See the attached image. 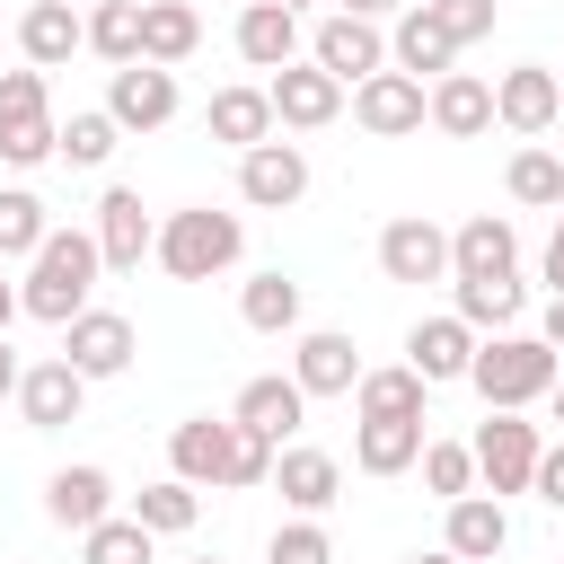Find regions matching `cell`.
<instances>
[{"label":"cell","mask_w":564,"mask_h":564,"mask_svg":"<svg viewBox=\"0 0 564 564\" xmlns=\"http://www.w3.org/2000/svg\"><path fill=\"white\" fill-rule=\"evenodd\" d=\"M97 273H106V256H97V229H53V238L26 256L18 308H26V317H44V326H70V317L88 308Z\"/></svg>","instance_id":"6da1fadb"},{"label":"cell","mask_w":564,"mask_h":564,"mask_svg":"<svg viewBox=\"0 0 564 564\" xmlns=\"http://www.w3.org/2000/svg\"><path fill=\"white\" fill-rule=\"evenodd\" d=\"M555 379H564V361H555L546 335H485L476 370H467V388L485 397V414H529V405L555 397Z\"/></svg>","instance_id":"7a4b0ae2"},{"label":"cell","mask_w":564,"mask_h":564,"mask_svg":"<svg viewBox=\"0 0 564 564\" xmlns=\"http://www.w3.org/2000/svg\"><path fill=\"white\" fill-rule=\"evenodd\" d=\"M238 247H247V220H238V212L185 203V212H167V220H159V264H167L176 282H212V273H229V264H238Z\"/></svg>","instance_id":"3957f363"},{"label":"cell","mask_w":564,"mask_h":564,"mask_svg":"<svg viewBox=\"0 0 564 564\" xmlns=\"http://www.w3.org/2000/svg\"><path fill=\"white\" fill-rule=\"evenodd\" d=\"M467 449H476V494H494V502H502V494H529V485H538L546 432H538L529 414H485Z\"/></svg>","instance_id":"277c9868"},{"label":"cell","mask_w":564,"mask_h":564,"mask_svg":"<svg viewBox=\"0 0 564 564\" xmlns=\"http://www.w3.org/2000/svg\"><path fill=\"white\" fill-rule=\"evenodd\" d=\"M308 62L326 70V79H344V88H361V79H379L388 70V35H379V18H317V35H308Z\"/></svg>","instance_id":"5b68a950"},{"label":"cell","mask_w":564,"mask_h":564,"mask_svg":"<svg viewBox=\"0 0 564 564\" xmlns=\"http://www.w3.org/2000/svg\"><path fill=\"white\" fill-rule=\"evenodd\" d=\"M352 123H361L370 141H405V132H423V123H432V88H423V79H405V70H379V79H361V88H352Z\"/></svg>","instance_id":"8992f818"},{"label":"cell","mask_w":564,"mask_h":564,"mask_svg":"<svg viewBox=\"0 0 564 564\" xmlns=\"http://www.w3.org/2000/svg\"><path fill=\"white\" fill-rule=\"evenodd\" d=\"M132 344H141V335H132V317H123V308H79V317L62 326V361H70L88 388H97V379H115V370H132Z\"/></svg>","instance_id":"52a82bcc"},{"label":"cell","mask_w":564,"mask_h":564,"mask_svg":"<svg viewBox=\"0 0 564 564\" xmlns=\"http://www.w3.org/2000/svg\"><path fill=\"white\" fill-rule=\"evenodd\" d=\"M555 115H564V79H555L546 62H511V70L494 79V123H511L520 141L555 132Z\"/></svg>","instance_id":"ba28073f"},{"label":"cell","mask_w":564,"mask_h":564,"mask_svg":"<svg viewBox=\"0 0 564 564\" xmlns=\"http://www.w3.org/2000/svg\"><path fill=\"white\" fill-rule=\"evenodd\" d=\"M97 256H106V273H141V256H159V220L132 185L97 194Z\"/></svg>","instance_id":"9c48e42d"},{"label":"cell","mask_w":564,"mask_h":564,"mask_svg":"<svg viewBox=\"0 0 564 564\" xmlns=\"http://www.w3.org/2000/svg\"><path fill=\"white\" fill-rule=\"evenodd\" d=\"M520 273V229L502 212H476L449 229V282H511Z\"/></svg>","instance_id":"30bf717a"},{"label":"cell","mask_w":564,"mask_h":564,"mask_svg":"<svg viewBox=\"0 0 564 564\" xmlns=\"http://www.w3.org/2000/svg\"><path fill=\"white\" fill-rule=\"evenodd\" d=\"M264 97H273V123H282V132H326V123L344 115V79H326L317 62L273 70V79H264Z\"/></svg>","instance_id":"8fae6325"},{"label":"cell","mask_w":564,"mask_h":564,"mask_svg":"<svg viewBox=\"0 0 564 564\" xmlns=\"http://www.w3.org/2000/svg\"><path fill=\"white\" fill-rule=\"evenodd\" d=\"M300 194H308V150H300V141H256V150L238 159V203L291 212Z\"/></svg>","instance_id":"7c38bea8"},{"label":"cell","mask_w":564,"mask_h":564,"mask_svg":"<svg viewBox=\"0 0 564 564\" xmlns=\"http://www.w3.org/2000/svg\"><path fill=\"white\" fill-rule=\"evenodd\" d=\"M379 273H388V282H441V273H449V229L423 220V212L388 220V229H379Z\"/></svg>","instance_id":"4fadbf2b"},{"label":"cell","mask_w":564,"mask_h":564,"mask_svg":"<svg viewBox=\"0 0 564 564\" xmlns=\"http://www.w3.org/2000/svg\"><path fill=\"white\" fill-rule=\"evenodd\" d=\"M273 494H282L300 520H317V511H335V494H344V458H335V449H308V441H282Z\"/></svg>","instance_id":"5bb4252c"},{"label":"cell","mask_w":564,"mask_h":564,"mask_svg":"<svg viewBox=\"0 0 564 564\" xmlns=\"http://www.w3.org/2000/svg\"><path fill=\"white\" fill-rule=\"evenodd\" d=\"M106 115H115L123 132H159V123L176 115V70H159V62H123V70L106 79Z\"/></svg>","instance_id":"9a60e30c"},{"label":"cell","mask_w":564,"mask_h":564,"mask_svg":"<svg viewBox=\"0 0 564 564\" xmlns=\"http://www.w3.org/2000/svg\"><path fill=\"white\" fill-rule=\"evenodd\" d=\"M79 405H88V379L53 352V361H26V379H18V414H26V432H62V423H79Z\"/></svg>","instance_id":"2e32d148"},{"label":"cell","mask_w":564,"mask_h":564,"mask_svg":"<svg viewBox=\"0 0 564 564\" xmlns=\"http://www.w3.org/2000/svg\"><path fill=\"white\" fill-rule=\"evenodd\" d=\"M79 44H88V18H79L70 0H26V9H18V53H26V70H62Z\"/></svg>","instance_id":"e0dca14e"},{"label":"cell","mask_w":564,"mask_h":564,"mask_svg":"<svg viewBox=\"0 0 564 564\" xmlns=\"http://www.w3.org/2000/svg\"><path fill=\"white\" fill-rule=\"evenodd\" d=\"M238 62L247 70H291L300 62V9H282V0H247L238 9Z\"/></svg>","instance_id":"ac0fdd59"},{"label":"cell","mask_w":564,"mask_h":564,"mask_svg":"<svg viewBox=\"0 0 564 564\" xmlns=\"http://www.w3.org/2000/svg\"><path fill=\"white\" fill-rule=\"evenodd\" d=\"M476 344H485V335L449 308V317H423V326L405 335V361L423 370V388H441V379H467V370H476Z\"/></svg>","instance_id":"d6986e66"},{"label":"cell","mask_w":564,"mask_h":564,"mask_svg":"<svg viewBox=\"0 0 564 564\" xmlns=\"http://www.w3.org/2000/svg\"><path fill=\"white\" fill-rule=\"evenodd\" d=\"M291 379H300L308 397H352V388H361V352H352V335L308 326V335L291 344Z\"/></svg>","instance_id":"ffe728a7"},{"label":"cell","mask_w":564,"mask_h":564,"mask_svg":"<svg viewBox=\"0 0 564 564\" xmlns=\"http://www.w3.org/2000/svg\"><path fill=\"white\" fill-rule=\"evenodd\" d=\"M229 441H238V423H212V414L176 423V432H167V476H185L194 494L229 485Z\"/></svg>","instance_id":"44dd1931"},{"label":"cell","mask_w":564,"mask_h":564,"mask_svg":"<svg viewBox=\"0 0 564 564\" xmlns=\"http://www.w3.org/2000/svg\"><path fill=\"white\" fill-rule=\"evenodd\" d=\"M44 520L88 538L97 520H115V476H106V467H53V476H44Z\"/></svg>","instance_id":"7402d4cb"},{"label":"cell","mask_w":564,"mask_h":564,"mask_svg":"<svg viewBox=\"0 0 564 564\" xmlns=\"http://www.w3.org/2000/svg\"><path fill=\"white\" fill-rule=\"evenodd\" d=\"M441 546H449L458 564H494V555L511 546V511H502L494 494H458L449 520H441Z\"/></svg>","instance_id":"603a6c76"},{"label":"cell","mask_w":564,"mask_h":564,"mask_svg":"<svg viewBox=\"0 0 564 564\" xmlns=\"http://www.w3.org/2000/svg\"><path fill=\"white\" fill-rule=\"evenodd\" d=\"M432 132H441V141H476V132H494V79H476V70L432 79Z\"/></svg>","instance_id":"cb8c5ba5"},{"label":"cell","mask_w":564,"mask_h":564,"mask_svg":"<svg viewBox=\"0 0 564 564\" xmlns=\"http://www.w3.org/2000/svg\"><path fill=\"white\" fill-rule=\"evenodd\" d=\"M423 370L414 361H388V370H361V388H352V414L361 423H423Z\"/></svg>","instance_id":"d4e9b609"},{"label":"cell","mask_w":564,"mask_h":564,"mask_svg":"<svg viewBox=\"0 0 564 564\" xmlns=\"http://www.w3.org/2000/svg\"><path fill=\"white\" fill-rule=\"evenodd\" d=\"M300 414H308V388H300V379H282V370H264V379H247V388H238V414H229V423H247V432H264V441H291V432H300Z\"/></svg>","instance_id":"484cf974"},{"label":"cell","mask_w":564,"mask_h":564,"mask_svg":"<svg viewBox=\"0 0 564 564\" xmlns=\"http://www.w3.org/2000/svg\"><path fill=\"white\" fill-rule=\"evenodd\" d=\"M449 62H458V44L441 35V18H432V9H405L397 35H388V70H405V79H449Z\"/></svg>","instance_id":"4316f807"},{"label":"cell","mask_w":564,"mask_h":564,"mask_svg":"<svg viewBox=\"0 0 564 564\" xmlns=\"http://www.w3.org/2000/svg\"><path fill=\"white\" fill-rule=\"evenodd\" d=\"M203 123H212V141H229L238 159H247L256 141H273V132H282V123H273V97H264V88H220V97L203 106Z\"/></svg>","instance_id":"83f0119b"},{"label":"cell","mask_w":564,"mask_h":564,"mask_svg":"<svg viewBox=\"0 0 564 564\" xmlns=\"http://www.w3.org/2000/svg\"><path fill=\"white\" fill-rule=\"evenodd\" d=\"M194 44H203V18H194V0H141V62L176 70Z\"/></svg>","instance_id":"f1b7e54d"},{"label":"cell","mask_w":564,"mask_h":564,"mask_svg":"<svg viewBox=\"0 0 564 564\" xmlns=\"http://www.w3.org/2000/svg\"><path fill=\"white\" fill-rule=\"evenodd\" d=\"M352 467H361V476H405V467H423V423H352Z\"/></svg>","instance_id":"f546056e"},{"label":"cell","mask_w":564,"mask_h":564,"mask_svg":"<svg viewBox=\"0 0 564 564\" xmlns=\"http://www.w3.org/2000/svg\"><path fill=\"white\" fill-rule=\"evenodd\" d=\"M238 317H247L256 335H291V326H300V282H291V273H247V282H238Z\"/></svg>","instance_id":"4dcf8cb0"},{"label":"cell","mask_w":564,"mask_h":564,"mask_svg":"<svg viewBox=\"0 0 564 564\" xmlns=\"http://www.w3.org/2000/svg\"><path fill=\"white\" fill-rule=\"evenodd\" d=\"M132 520H141L150 538H185V529L203 520V494H194L185 476H159V485H141V494H132Z\"/></svg>","instance_id":"1f68e13d"},{"label":"cell","mask_w":564,"mask_h":564,"mask_svg":"<svg viewBox=\"0 0 564 564\" xmlns=\"http://www.w3.org/2000/svg\"><path fill=\"white\" fill-rule=\"evenodd\" d=\"M502 185H511V203H529V212H564V159L555 150H511V167H502Z\"/></svg>","instance_id":"d6a6232c"},{"label":"cell","mask_w":564,"mask_h":564,"mask_svg":"<svg viewBox=\"0 0 564 564\" xmlns=\"http://www.w3.org/2000/svg\"><path fill=\"white\" fill-rule=\"evenodd\" d=\"M79 564H159V538H150L132 511H115V520H97V529L79 538Z\"/></svg>","instance_id":"836d02e7"},{"label":"cell","mask_w":564,"mask_h":564,"mask_svg":"<svg viewBox=\"0 0 564 564\" xmlns=\"http://www.w3.org/2000/svg\"><path fill=\"white\" fill-rule=\"evenodd\" d=\"M88 53H106L115 70L141 62V0H97L88 9Z\"/></svg>","instance_id":"e575fe53"},{"label":"cell","mask_w":564,"mask_h":564,"mask_svg":"<svg viewBox=\"0 0 564 564\" xmlns=\"http://www.w3.org/2000/svg\"><path fill=\"white\" fill-rule=\"evenodd\" d=\"M44 238H53L44 203H35L26 185H0V264H9V256H35Z\"/></svg>","instance_id":"d590c367"},{"label":"cell","mask_w":564,"mask_h":564,"mask_svg":"<svg viewBox=\"0 0 564 564\" xmlns=\"http://www.w3.org/2000/svg\"><path fill=\"white\" fill-rule=\"evenodd\" d=\"M520 300H529V291H520V273H511V282H458V317H467L476 335H485V326L502 335V326L520 317Z\"/></svg>","instance_id":"8d00e7d4"},{"label":"cell","mask_w":564,"mask_h":564,"mask_svg":"<svg viewBox=\"0 0 564 564\" xmlns=\"http://www.w3.org/2000/svg\"><path fill=\"white\" fill-rule=\"evenodd\" d=\"M115 141H123V123H115L106 106L62 123V159H70V167H106V159H115Z\"/></svg>","instance_id":"74e56055"},{"label":"cell","mask_w":564,"mask_h":564,"mask_svg":"<svg viewBox=\"0 0 564 564\" xmlns=\"http://www.w3.org/2000/svg\"><path fill=\"white\" fill-rule=\"evenodd\" d=\"M423 485H432L441 502L476 494V449H467V441H423Z\"/></svg>","instance_id":"f35d334b"},{"label":"cell","mask_w":564,"mask_h":564,"mask_svg":"<svg viewBox=\"0 0 564 564\" xmlns=\"http://www.w3.org/2000/svg\"><path fill=\"white\" fill-rule=\"evenodd\" d=\"M273 458H282V441H264V432H247V423H238V441H229V494L273 485Z\"/></svg>","instance_id":"ab89813d"},{"label":"cell","mask_w":564,"mask_h":564,"mask_svg":"<svg viewBox=\"0 0 564 564\" xmlns=\"http://www.w3.org/2000/svg\"><path fill=\"white\" fill-rule=\"evenodd\" d=\"M264 564H335V538L317 520H282L273 546H264Z\"/></svg>","instance_id":"60d3db41"},{"label":"cell","mask_w":564,"mask_h":564,"mask_svg":"<svg viewBox=\"0 0 564 564\" xmlns=\"http://www.w3.org/2000/svg\"><path fill=\"white\" fill-rule=\"evenodd\" d=\"M44 70H0V123H44Z\"/></svg>","instance_id":"b9f144b4"},{"label":"cell","mask_w":564,"mask_h":564,"mask_svg":"<svg viewBox=\"0 0 564 564\" xmlns=\"http://www.w3.org/2000/svg\"><path fill=\"white\" fill-rule=\"evenodd\" d=\"M432 18H441V35L449 44H476V35H494V0H423Z\"/></svg>","instance_id":"7bdbcfd3"},{"label":"cell","mask_w":564,"mask_h":564,"mask_svg":"<svg viewBox=\"0 0 564 564\" xmlns=\"http://www.w3.org/2000/svg\"><path fill=\"white\" fill-rule=\"evenodd\" d=\"M546 511H564V441H546V458H538V485H529Z\"/></svg>","instance_id":"ee69618b"},{"label":"cell","mask_w":564,"mask_h":564,"mask_svg":"<svg viewBox=\"0 0 564 564\" xmlns=\"http://www.w3.org/2000/svg\"><path fill=\"white\" fill-rule=\"evenodd\" d=\"M538 273H546V291L564 300V238H546V264H538Z\"/></svg>","instance_id":"f6af8a7d"},{"label":"cell","mask_w":564,"mask_h":564,"mask_svg":"<svg viewBox=\"0 0 564 564\" xmlns=\"http://www.w3.org/2000/svg\"><path fill=\"white\" fill-rule=\"evenodd\" d=\"M18 379H26V361L9 352V335H0V397H18Z\"/></svg>","instance_id":"bcb514c9"},{"label":"cell","mask_w":564,"mask_h":564,"mask_svg":"<svg viewBox=\"0 0 564 564\" xmlns=\"http://www.w3.org/2000/svg\"><path fill=\"white\" fill-rule=\"evenodd\" d=\"M335 9H344V18H388L397 0H335Z\"/></svg>","instance_id":"7dc6e473"},{"label":"cell","mask_w":564,"mask_h":564,"mask_svg":"<svg viewBox=\"0 0 564 564\" xmlns=\"http://www.w3.org/2000/svg\"><path fill=\"white\" fill-rule=\"evenodd\" d=\"M538 335H546V344L564 352V300H546V326H538Z\"/></svg>","instance_id":"c3c4849f"},{"label":"cell","mask_w":564,"mask_h":564,"mask_svg":"<svg viewBox=\"0 0 564 564\" xmlns=\"http://www.w3.org/2000/svg\"><path fill=\"white\" fill-rule=\"evenodd\" d=\"M9 317H26V308H18V282H0V335H9Z\"/></svg>","instance_id":"681fc988"},{"label":"cell","mask_w":564,"mask_h":564,"mask_svg":"<svg viewBox=\"0 0 564 564\" xmlns=\"http://www.w3.org/2000/svg\"><path fill=\"white\" fill-rule=\"evenodd\" d=\"M405 564H458V555H449V546H432V555H405Z\"/></svg>","instance_id":"f907efd6"},{"label":"cell","mask_w":564,"mask_h":564,"mask_svg":"<svg viewBox=\"0 0 564 564\" xmlns=\"http://www.w3.org/2000/svg\"><path fill=\"white\" fill-rule=\"evenodd\" d=\"M546 405H555V432H564V379H555V397H546Z\"/></svg>","instance_id":"816d5d0a"},{"label":"cell","mask_w":564,"mask_h":564,"mask_svg":"<svg viewBox=\"0 0 564 564\" xmlns=\"http://www.w3.org/2000/svg\"><path fill=\"white\" fill-rule=\"evenodd\" d=\"M555 238H564V212H555Z\"/></svg>","instance_id":"f5cc1de1"},{"label":"cell","mask_w":564,"mask_h":564,"mask_svg":"<svg viewBox=\"0 0 564 564\" xmlns=\"http://www.w3.org/2000/svg\"><path fill=\"white\" fill-rule=\"evenodd\" d=\"M282 9H308V0H282Z\"/></svg>","instance_id":"db71d44e"},{"label":"cell","mask_w":564,"mask_h":564,"mask_svg":"<svg viewBox=\"0 0 564 564\" xmlns=\"http://www.w3.org/2000/svg\"><path fill=\"white\" fill-rule=\"evenodd\" d=\"M203 564H220V555H203Z\"/></svg>","instance_id":"11a10c76"},{"label":"cell","mask_w":564,"mask_h":564,"mask_svg":"<svg viewBox=\"0 0 564 564\" xmlns=\"http://www.w3.org/2000/svg\"><path fill=\"white\" fill-rule=\"evenodd\" d=\"M0 26H9V18H0Z\"/></svg>","instance_id":"9f6ffc18"},{"label":"cell","mask_w":564,"mask_h":564,"mask_svg":"<svg viewBox=\"0 0 564 564\" xmlns=\"http://www.w3.org/2000/svg\"><path fill=\"white\" fill-rule=\"evenodd\" d=\"M555 79H564V70H555Z\"/></svg>","instance_id":"6f0895ef"},{"label":"cell","mask_w":564,"mask_h":564,"mask_svg":"<svg viewBox=\"0 0 564 564\" xmlns=\"http://www.w3.org/2000/svg\"><path fill=\"white\" fill-rule=\"evenodd\" d=\"M238 9H247V0H238Z\"/></svg>","instance_id":"680465c9"}]
</instances>
